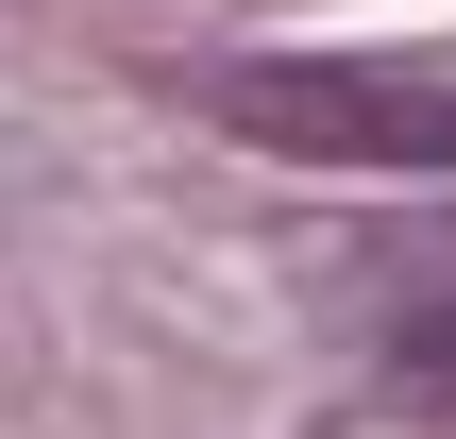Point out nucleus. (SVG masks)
<instances>
[{
    "instance_id": "obj_1",
    "label": "nucleus",
    "mask_w": 456,
    "mask_h": 439,
    "mask_svg": "<svg viewBox=\"0 0 456 439\" xmlns=\"http://www.w3.org/2000/svg\"><path fill=\"white\" fill-rule=\"evenodd\" d=\"M203 102L271 152L322 169H456V68H372V51H237L203 68Z\"/></svg>"
},
{
    "instance_id": "obj_2",
    "label": "nucleus",
    "mask_w": 456,
    "mask_h": 439,
    "mask_svg": "<svg viewBox=\"0 0 456 439\" xmlns=\"http://www.w3.org/2000/svg\"><path fill=\"white\" fill-rule=\"evenodd\" d=\"M389 372H423V389H456V237L440 254H389Z\"/></svg>"
}]
</instances>
